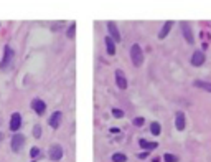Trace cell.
I'll return each instance as SVG.
<instances>
[{
  "instance_id": "6da1fadb",
  "label": "cell",
  "mask_w": 211,
  "mask_h": 162,
  "mask_svg": "<svg viewBox=\"0 0 211 162\" xmlns=\"http://www.w3.org/2000/svg\"><path fill=\"white\" fill-rule=\"evenodd\" d=\"M130 58H132V63L135 66H140L144 63V53H142V48L139 45H132L130 48Z\"/></svg>"
},
{
  "instance_id": "7a4b0ae2",
  "label": "cell",
  "mask_w": 211,
  "mask_h": 162,
  "mask_svg": "<svg viewBox=\"0 0 211 162\" xmlns=\"http://www.w3.org/2000/svg\"><path fill=\"white\" fill-rule=\"evenodd\" d=\"M12 58H13V50L10 48V46H5V53H3V60L0 63V68L2 69H7L12 63Z\"/></svg>"
},
{
  "instance_id": "3957f363",
  "label": "cell",
  "mask_w": 211,
  "mask_h": 162,
  "mask_svg": "<svg viewBox=\"0 0 211 162\" xmlns=\"http://www.w3.org/2000/svg\"><path fill=\"white\" fill-rule=\"evenodd\" d=\"M23 146H25V137H23L22 134H15L13 137H12V149H13L15 152H18Z\"/></svg>"
},
{
  "instance_id": "277c9868",
  "label": "cell",
  "mask_w": 211,
  "mask_h": 162,
  "mask_svg": "<svg viewBox=\"0 0 211 162\" xmlns=\"http://www.w3.org/2000/svg\"><path fill=\"white\" fill-rule=\"evenodd\" d=\"M180 25H181V30H183V37H185V40H186L188 43H191V45H193L195 38H193V33H191V27H190L186 22H181Z\"/></svg>"
},
{
  "instance_id": "5b68a950",
  "label": "cell",
  "mask_w": 211,
  "mask_h": 162,
  "mask_svg": "<svg viewBox=\"0 0 211 162\" xmlns=\"http://www.w3.org/2000/svg\"><path fill=\"white\" fill-rule=\"evenodd\" d=\"M22 126V116L18 113H13L12 114V119H10V129L12 131H18Z\"/></svg>"
},
{
  "instance_id": "8992f818",
  "label": "cell",
  "mask_w": 211,
  "mask_h": 162,
  "mask_svg": "<svg viewBox=\"0 0 211 162\" xmlns=\"http://www.w3.org/2000/svg\"><path fill=\"white\" fill-rule=\"evenodd\" d=\"M115 83H117V86H119L120 89L127 88V79H125L124 73H122L120 69H115Z\"/></svg>"
},
{
  "instance_id": "52a82bcc",
  "label": "cell",
  "mask_w": 211,
  "mask_h": 162,
  "mask_svg": "<svg viewBox=\"0 0 211 162\" xmlns=\"http://www.w3.org/2000/svg\"><path fill=\"white\" fill-rule=\"evenodd\" d=\"M204 63V53L203 51H195L191 56V65L193 66H201Z\"/></svg>"
},
{
  "instance_id": "ba28073f",
  "label": "cell",
  "mask_w": 211,
  "mask_h": 162,
  "mask_svg": "<svg viewBox=\"0 0 211 162\" xmlns=\"http://www.w3.org/2000/svg\"><path fill=\"white\" fill-rule=\"evenodd\" d=\"M32 108H33V111H37V114H40L42 116L43 113H45V109H46V104L42 101V99H33V103H32Z\"/></svg>"
},
{
  "instance_id": "9c48e42d",
  "label": "cell",
  "mask_w": 211,
  "mask_h": 162,
  "mask_svg": "<svg viewBox=\"0 0 211 162\" xmlns=\"http://www.w3.org/2000/svg\"><path fill=\"white\" fill-rule=\"evenodd\" d=\"M63 157V149L60 146H53L50 149V159L51 160H60Z\"/></svg>"
},
{
  "instance_id": "30bf717a",
  "label": "cell",
  "mask_w": 211,
  "mask_h": 162,
  "mask_svg": "<svg viewBox=\"0 0 211 162\" xmlns=\"http://www.w3.org/2000/svg\"><path fill=\"white\" fill-rule=\"evenodd\" d=\"M107 28H109V32L110 35H112V40L117 43V42H120V35H119V30H117V25L114 22H109L107 23Z\"/></svg>"
},
{
  "instance_id": "8fae6325",
  "label": "cell",
  "mask_w": 211,
  "mask_h": 162,
  "mask_svg": "<svg viewBox=\"0 0 211 162\" xmlns=\"http://www.w3.org/2000/svg\"><path fill=\"white\" fill-rule=\"evenodd\" d=\"M60 119H61V113L60 111L53 113V116L50 118V126L53 127V129H56V127L60 126Z\"/></svg>"
},
{
  "instance_id": "7c38bea8",
  "label": "cell",
  "mask_w": 211,
  "mask_h": 162,
  "mask_svg": "<svg viewBox=\"0 0 211 162\" xmlns=\"http://www.w3.org/2000/svg\"><path fill=\"white\" fill-rule=\"evenodd\" d=\"M175 126H177L178 131H183V129H185V114H183V113H178V114H177V119H175Z\"/></svg>"
},
{
  "instance_id": "4fadbf2b",
  "label": "cell",
  "mask_w": 211,
  "mask_h": 162,
  "mask_svg": "<svg viewBox=\"0 0 211 162\" xmlns=\"http://www.w3.org/2000/svg\"><path fill=\"white\" fill-rule=\"evenodd\" d=\"M114 43H115V42H114L110 37L106 38V45H107V53H109V55H114V53H115V45H114Z\"/></svg>"
},
{
  "instance_id": "5bb4252c",
  "label": "cell",
  "mask_w": 211,
  "mask_h": 162,
  "mask_svg": "<svg viewBox=\"0 0 211 162\" xmlns=\"http://www.w3.org/2000/svg\"><path fill=\"white\" fill-rule=\"evenodd\" d=\"M173 27V23L172 22H167L165 25H163V28H162V32L158 33V38H165L167 35H168V32H170V28Z\"/></svg>"
},
{
  "instance_id": "9a60e30c",
  "label": "cell",
  "mask_w": 211,
  "mask_h": 162,
  "mask_svg": "<svg viewBox=\"0 0 211 162\" xmlns=\"http://www.w3.org/2000/svg\"><path fill=\"white\" fill-rule=\"evenodd\" d=\"M195 86H196V88H201V89H204V91H209V93H211V83L196 79V81H195Z\"/></svg>"
},
{
  "instance_id": "2e32d148",
  "label": "cell",
  "mask_w": 211,
  "mask_h": 162,
  "mask_svg": "<svg viewBox=\"0 0 211 162\" xmlns=\"http://www.w3.org/2000/svg\"><path fill=\"white\" fill-rule=\"evenodd\" d=\"M140 147L142 149H155L157 147V142H147V141H144V139H140Z\"/></svg>"
},
{
  "instance_id": "e0dca14e",
  "label": "cell",
  "mask_w": 211,
  "mask_h": 162,
  "mask_svg": "<svg viewBox=\"0 0 211 162\" xmlns=\"http://www.w3.org/2000/svg\"><path fill=\"white\" fill-rule=\"evenodd\" d=\"M150 131H152V134H154V136H158V134H160V124H158V123H152Z\"/></svg>"
},
{
  "instance_id": "ac0fdd59",
  "label": "cell",
  "mask_w": 211,
  "mask_h": 162,
  "mask_svg": "<svg viewBox=\"0 0 211 162\" xmlns=\"http://www.w3.org/2000/svg\"><path fill=\"white\" fill-rule=\"evenodd\" d=\"M112 160H114V162H125L127 157H125L124 154H114V155H112Z\"/></svg>"
},
{
  "instance_id": "d6986e66",
  "label": "cell",
  "mask_w": 211,
  "mask_h": 162,
  "mask_svg": "<svg viewBox=\"0 0 211 162\" xmlns=\"http://www.w3.org/2000/svg\"><path fill=\"white\" fill-rule=\"evenodd\" d=\"M163 160L165 162H178V157L177 155H172V154H165L163 155Z\"/></svg>"
},
{
  "instance_id": "ffe728a7",
  "label": "cell",
  "mask_w": 211,
  "mask_h": 162,
  "mask_svg": "<svg viewBox=\"0 0 211 162\" xmlns=\"http://www.w3.org/2000/svg\"><path fill=\"white\" fill-rule=\"evenodd\" d=\"M74 28H76V25L73 23V25L69 27V30H68V37H69V38H73V37H74Z\"/></svg>"
},
{
  "instance_id": "44dd1931",
  "label": "cell",
  "mask_w": 211,
  "mask_h": 162,
  "mask_svg": "<svg viewBox=\"0 0 211 162\" xmlns=\"http://www.w3.org/2000/svg\"><path fill=\"white\" fill-rule=\"evenodd\" d=\"M112 114L115 116V118H122V116H124V113H122L120 109H112Z\"/></svg>"
},
{
  "instance_id": "7402d4cb",
  "label": "cell",
  "mask_w": 211,
  "mask_h": 162,
  "mask_svg": "<svg viewBox=\"0 0 211 162\" xmlns=\"http://www.w3.org/2000/svg\"><path fill=\"white\" fill-rule=\"evenodd\" d=\"M38 154H40V149H38V147H33V149L30 150V155H32V157H37Z\"/></svg>"
},
{
  "instance_id": "603a6c76",
  "label": "cell",
  "mask_w": 211,
  "mask_h": 162,
  "mask_svg": "<svg viewBox=\"0 0 211 162\" xmlns=\"http://www.w3.org/2000/svg\"><path fill=\"white\" fill-rule=\"evenodd\" d=\"M33 134H35V137H40V134H42V129H40V126H35Z\"/></svg>"
},
{
  "instance_id": "cb8c5ba5",
  "label": "cell",
  "mask_w": 211,
  "mask_h": 162,
  "mask_svg": "<svg viewBox=\"0 0 211 162\" xmlns=\"http://www.w3.org/2000/svg\"><path fill=\"white\" fill-rule=\"evenodd\" d=\"M134 124H135V126H142L144 124V118H135V119H134Z\"/></svg>"
},
{
  "instance_id": "d4e9b609",
  "label": "cell",
  "mask_w": 211,
  "mask_h": 162,
  "mask_svg": "<svg viewBox=\"0 0 211 162\" xmlns=\"http://www.w3.org/2000/svg\"><path fill=\"white\" fill-rule=\"evenodd\" d=\"M147 154H149V152H142V154L139 155V157H140V159H144V157H147Z\"/></svg>"
},
{
  "instance_id": "484cf974",
  "label": "cell",
  "mask_w": 211,
  "mask_h": 162,
  "mask_svg": "<svg viewBox=\"0 0 211 162\" xmlns=\"http://www.w3.org/2000/svg\"><path fill=\"white\" fill-rule=\"evenodd\" d=\"M2 139H3V134H2V132H0V141H2Z\"/></svg>"
}]
</instances>
